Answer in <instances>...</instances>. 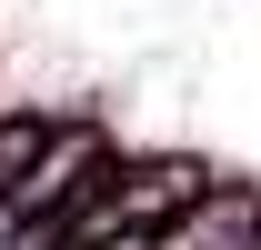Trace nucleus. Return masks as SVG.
<instances>
[{"instance_id":"1","label":"nucleus","mask_w":261,"mask_h":250,"mask_svg":"<svg viewBox=\"0 0 261 250\" xmlns=\"http://www.w3.org/2000/svg\"><path fill=\"white\" fill-rule=\"evenodd\" d=\"M161 250H261V200H251V190H211V180H201L191 200L171 210Z\"/></svg>"}]
</instances>
